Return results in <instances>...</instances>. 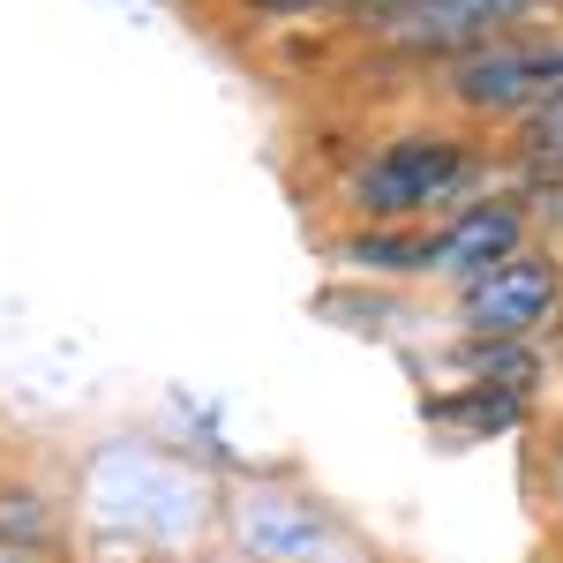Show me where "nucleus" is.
<instances>
[{"label":"nucleus","mask_w":563,"mask_h":563,"mask_svg":"<svg viewBox=\"0 0 563 563\" xmlns=\"http://www.w3.org/2000/svg\"><path fill=\"white\" fill-rule=\"evenodd\" d=\"M481 180V151L459 129H398L346 180V211L361 225H421L451 218Z\"/></svg>","instance_id":"nucleus-1"},{"label":"nucleus","mask_w":563,"mask_h":563,"mask_svg":"<svg viewBox=\"0 0 563 563\" xmlns=\"http://www.w3.org/2000/svg\"><path fill=\"white\" fill-rule=\"evenodd\" d=\"M443 98L466 121H504L511 129L519 113L563 98V31H511V38L451 60L443 68Z\"/></svg>","instance_id":"nucleus-2"},{"label":"nucleus","mask_w":563,"mask_h":563,"mask_svg":"<svg viewBox=\"0 0 563 563\" xmlns=\"http://www.w3.org/2000/svg\"><path fill=\"white\" fill-rule=\"evenodd\" d=\"M541 0H398L390 15L368 23V38L384 53H406V60H466L481 45L511 38Z\"/></svg>","instance_id":"nucleus-3"},{"label":"nucleus","mask_w":563,"mask_h":563,"mask_svg":"<svg viewBox=\"0 0 563 563\" xmlns=\"http://www.w3.org/2000/svg\"><path fill=\"white\" fill-rule=\"evenodd\" d=\"M556 308H563V263L549 249H519L511 263L459 286V316L474 339H533L541 323H556Z\"/></svg>","instance_id":"nucleus-4"},{"label":"nucleus","mask_w":563,"mask_h":563,"mask_svg":"<svg viewBox=\"0 0 563 563\" xmlns=\"http://www.w3.org/2000/svg\"><path fill=\"white\" fill-rule=\"evenodd\" d=\"M526 233H533V211H526L519 196H474V203H459L451 218L429 225V278L474 286L481 271L519 256Z\"/></svg>","instance_id":"nucleus-5"},{"label":"nucleus","mask_w":563,"mask_h":563,"mask_svg":"<svg viewBox=\"0 0 563 563\" xmlns=\"http://www.w3.org/2000/svg\"><path fill=\"white\" fill-rule=\"evenodd\" d=\"M339 256L368 278H429V225H353Z\"/></svg>","instance_id":"nucleus-6"},{"label":"nucleus","mask_w":563,"mask_h":563,"mask_svg":"<svg viewBox=\"0 0 563 563\" xmlns=\"http://www.w3.org/2000/svg\"><path fill=\"white\" fill-rule=\"evenodd\" d=\"M504 151H511V166H519L526 180H549V188H556L563 180V98L519 113L511 135H504Z\"/></svg>","instance_id":"nucleus-7"},{"label":"nucleus","mask_w":563,"mask_h":563,"mask_svg":"<svg viewBox=\"0 0 563 563\" xmlns=\"http://www.w3.org/2000/svg\"><path fill=\"white\" fill-rule=\"evenodd\" d=\"M435 421H474V429H519L526 421V390L504 384H459V398H435Z\"/></svg>","instance_id":"nucleus-8"},{"label":"nucleus","mask_w":563,"mask_h":563,"mask_svg":"<svg viewBox=\"0 0 563 563\" xmlns=\"http://www.w3.org/2000/svg\"><path fill=\"white\" fill-rule=\"evenodd\" d=\"M459 368H466V384L526 390V376H533L541 361H533V339H474V346L459 353Z\"/></svg>","instance_id":"nucleus-9"},{"label":"nucleus","mask_w":563,"mask_h":563,"mask_svg":"<svg viewBox=\"0 0 563 563\" xmlns=\"http://www.w3.org/2000/svg\"><path fill=\"white\" fill-rule=\"evenodd\" d=\"M331 8H339V15H361V23H376V15H390L398 0H331Z\"/></svg>","instance_id":"nucleus-10"},{"label":"nucleus","mask_w":563,"mask_h":563,"mask_svg":"<svg viewBox=\"0 0 563 563\" xmlns=\"http://www.w3.org/2000/svg\"><path fill=\"white\" fill-rule=\"evenodd\" d=\"M249 8H271V15H301V8H331V0H249Z\"/></svg>","instance_id":"nucleus-11"}]
</instances>
